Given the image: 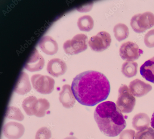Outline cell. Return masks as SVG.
I'll return each instance as SVG.
<instances>
[{
	"mask_svg": "<svg viewBox=\"0 0 154 139\" xmlns=\"http://www.w3.org/2000/svg\"><path fill=\"white\" fill-rule=\"evenodd\" d=\"M38 45L42 51L47 55H52L56 54L58 50V44L52 37L45 36L42 38Z\"/></svg>",
	"mask_w": 154,
	"mask_h": 139,
	"instance_id": "cell-13",
	"label": "cell"
},
{
	"mask_svg": "<svg viewBox=\"0 0 154 139\" xmlns=\"http://www.w3.org/2000/svg\"><path fill=\"white\" fill-rule=\"evenodd\" d=\"M38 99L34 96H30L23 101L22 107L27 114L29 116L34 115V109Z\"/></svg>",
	"mask_w": 154,
	"mask_h": 139,
	"instance_id": "cell-22",
	"label": "cell"
},
{
	"mask_svg": "<svg viewBox=\"0 0 154 139\" xmlns=\"http://www.w3.org/2000/svg\"><path fill=\"white\" fill-rule=\"evenodd\" d=\"M136 137V139H154V130L148 127L137 132Z\"/></svg>",
	"mask_w": 154,
	"mask_h": 139,
	"instance_id": "cell-24",
	"label": "cell"
},
{
	"mask_svg": "<svg viewBox=\"0 0 154 139\" xmlns=\"http://www.w3.org/2000/svg\"><path fill=\"white\" fill-rule=\"evenodd\" d=\"M31 80L33 88L41 94H49L54 90L55 81L48 76L35 74L32 76Z\"/></svg>",
	"mask_w": 154,
	"mask_h": 139,
	"instance_id": "cell-6",
	"label": "cell"
},
{
	"mask_svg": "<svg viewBox=\"0 0 154 139\" xmlns=\"http://www.w3.org/2000/svg\"><path fill=\"white\" fill-rule=\"evenodd\" d=\"M31 89L28 75L21 72L14 87V92L19 95H24L29 92Z\"/></svg>",
	"mask_w": 154,
	"mask_h": 139,
	"instance_id": "cell-15",
	"label": "cell"
},
{
	"mask_svg": "<svg viewBox=\"0 0 154 139\" xmlns=\"http://www.w3.org/2000/svg\"><path fill=\"white\" fill-rule=\"evenodd\" d=\"M151 125L152 128L154 129V112L151 118Z\"/></svg>",
	"mask_w": 154,
	"mask_h": 139,
	"instance_id": "cell-28",
	"label": "cell"
},
{
	"mask_svg": "<svg viewBox=\"0 0 154 139\" xmlns=\"http://www.w3.org/2000/svg\"><path fill=\"white\" fill-rule=\"evenodd\" d=\"M5 117L9 119L18 121H22L24 119V116L20 109L14 106L8 107L5 114Z\"/></svg>",
	"mask_w": 154,
	"mask_h": 139,
	"instance_id": "cell-23",
	"label": "cell"
},
{
	"mask_svg": "<svg viewBox=\"0 0 154 139\" xmlns=\"http://www.w3.org/2000/svg\"><path fill=\"white\" fill-rule=\"evenodd\" d=\"M59 99L64 107L69 109L73 107L75 102V98L69 85L63 86L62 90L59 93Z\"/></svg>",
	"mask_w": 154,
	"mask_h": 139,
	"instance_id": "cell-14",
	"label": "cell"
},
{
	"mask_svg": "<svg viewBox=\"0 0 154 139\" xmlns=\"http://www.w3.org/2000/svg\"><path fill=\"white\" fill-rule=\"evenodd\" d=\"M24 131L22 124L13 122L6 123L3 129L4 135L8 139H19L23 135Z\"/></svg>",
	"mask_w": 154,
	"mask_h": 139,
	"instance_id": "cell-9",
	"label": "cell"
},
{
	"mask_svg": "<svg viewBox=\"0 0 154 139\" xmlns=\"http://www.w3.org/2000/svg\"><path fill=\"white\" fill-rule=\"evenodd\" d=\"M47 70L51 75L57 77L66 73L67 67L66 62L63 61L59 58H55L49 61Z\"/></svg>",
	"mask_w": 154,
	"mask_h": 139,
	"instance_id": "cell-11",
	"label": "cell"
},
{
	"mask_svg": "<svg viewBox=\"0 0 154 139\" xmlns=\"http://www.w3.org/2000/svg\"><path fill=\"white\" fill-rule=\"evenodd\" d=\"M88 38L83 34H77L72 39L66 41L63 44V49L67 54L73 55L85 51L88 48Z\"/></svg>",
	"mask_w": 154,
	"mask_h": 139,
	"instance_id": "cell-5",
	"label": "cell"
},
{
	"mask_svg": "<svg viewBox=\"0 0 154 139\" xmlns=\"http://www.w3.org/2000/svg\"><path fill=\"white\" fill-rule=\"evenodd\" d=\"M138 66L136 62L126 61L122 65V72L126 77H132L137 73Z\"/></svg>",
	"mask_w": 154,
	"mask_h": 139,
	"instance_id": "cell-19",
	"label": "cell"
},
{
	"mask_svg": "<svg viewBox=\"0 0 154 139\" xmlns=\"http://www.w3.org/2000/svg\"><path fill=\"white\" fill-rule=\"evenodd\" d=\"M150 119L146 113H140L135 115L132 122L133 127L137 131H139L149 127Z\"/></svg>",
	"mask_w": 154,
	"mask_h": 139,
	"instance_id": "cell-17",
	"label": "cell"
},
{
	"mask_svg": "<svg viewBox=\"0 0 154 139\" xmlns=\"http://www.w3.org/2000/svg\"><path fill=\"white\" fill-rule=\"evenodd\" d=\"M50 106L48 101L45 98L38 99L34 109V115L42 118L45 115L46 111Z\"/></svg>",
	"mask_w": 154,
	"mask_h": 139,
	"instance_id": "cell-18",
	"label": "cell"
},
{
	"mask_svg": "<svg viewBox=\"0 0 154 139\" xmlns=\"http://www.w3.org/2000/svg\"><path fill=\"white\" fill-rule=\"evenodd\" d=\"M51 136V131L46 127H42L37 132L35 139H49Z\"/></svg>",
	"mask_w": 154,
	"mask_h": 139,
	"instance_id": "cell-25",
	"label": "cell"
},
{
	"mask_svg": "<svg viewBox=\"0 0 154 139\" xmlns=\"http://www.w3.org/2000/svg\"><path fill=\"white\" fill-rule=\"evenodd\" d=\"M136 104V99L129 88L125 84L121 85L119 90L116 106L122 112L129 113L133 110Z\"/></svg>",
	"mask_w": 154,
	"mask_h": 139,
	"instance_id": "cell-3",
	"label": "cell"
},
{
	"mask_svg": "<svg viewBox=\"0 0 154 139\" xmlns=\"http://www.w3.org/2000/svg\"><path fill=\"white\" fill-rule=\"evenodd\" d=\"M133 95L137 97H142L148 93L152 90V87L149 84L138 79L131 81L129 86Z\"/></svg>",
	"mask_w": 154,
	"mask_h": 139,
	"instance_id": "cell-12",
	"label": "cell"
},
{
	"mask_svg": "<svg viewBox=\"0 0 154 139\" xmlns=\"http://www.w3.org/2000/svg\"><path fill=\"white\" fill-rule=\"evenodd\" d=\"M113 32L116 39L119 42L127 38L129 34V28L125 24L122 23L116 25L113 29Z\"/></svg>",
	"mask_w": 154,
	"mask_h": 139,
	"instance_id": "cell-20",
	"label": "cell"
},
{
	"mask_svg": "<svg viewBox=\"0 0 154 139\" xmlns=\"http://www.w3.org/2000/svg\"><path fill=\"white\" fill-rule=\"evenodd\" d=\"M94 118L100 131L106 135L118 136L126 125L125 117L113 102L99 104L94 111Z\"/></svg>",
	"mask_w": 154,
	"mask_h": 139,
	"instance_id": "cell-2",
	"label": "cell"
},
{
	"mask_svg": "<svg viewBox=\"0 0 154 139\" xmlns=\"http://www.w3.org/2000/svg\"><path fill=\"white\" fill-rule=\"evenodd\" d=\"M144 42L147 47L149 48L154 47V29L148 31L145 35Z\"/></svg>",
	"mask_w": 154,
	"mask_h": 139,
	"instance_id": "cell-26",
	"label": "cell"
},
{
	"mask_svg": "<svg viewBox=\"0 0 154 139\" xmlns=\"http://www.w3.org/2000/svg\"><path fill=\"white\" fill-rule=\"evenodd\" d=\"M119 139H136L135 131L132 130H126L121 132Z\"/></svg>",
	"mask_w": 154,
	"mask_h": 139,
	"instance_id": "cell-27",
	"label": "cell"
},
{
	"mask_svg": "<svg viewBox=\"0 0 154 139\" xmlns=\"http://www.w3.org/2000/svg\"><path fill=\"white\" fill-rule=\"evenodd\" d=\"M72 90L81 104L93 106L106 100L110 91L109 82L103 74L89 71L77 75L72 81Z\"/></svg>",
	"mask_w": 154,
	"mask_h": 139,
	"instance_id": "cell-1",
	"label": "cell"
},
{
	"mask_svg": "<svg viewBox=\"0 0 154 139\" xmlns=\"http://www.w3.org/2000/svg\"><path fill=\"white\" fill-rule=\"evenodd\" d=\"M77 24L81 31L89 32L93 29L94 22L91 16L85 15L79 18Z\"/></svg>",
	"mask_w": 154,
	"mask_h": 139,
	"instance_id": "cell-21",
	"label": "cell"
},
{
	"mask_svg": "<svg viewBox=\"0 0 154 139\" xmlns=\"http://www.w3.org/2000/svg\"><path fill=\"white\" fill-rule=\"evenodd\" d=\"M131 25L136 33H143L154 26V14L149 11L136 14L131 18Z\"/></svg>",
	"mask_w": 154,
	"mask_h": 139,
	"instance_id": "cell-4",
	"label": "cell"
},
{
	"mask_svg": "<svg viewBox=\"0 0 154 139\" xmlns=\"http://www.w3.org/2000/svg\"><path fill=\"white\" fill-rule=\"evenodd\" d=\"M140 72L146 80L154 83V57L145 62L141 66Z\"/></svg>",
	"mask_w": 154,
	"mask_h": 139,
	"instance_id": "cell-16",
	"label": "cell"
},
{
	"mask_svg": "<svg viewBox=\"0 0 154 139\" xmlns=\"http://www.w3.org/2000/svg\"><path fill=\"white\" fill-rule=\"evenodd\" d=\"M64 139H78L74 136H69L67 137Z\"/></svg>",
	"mask_w": 154,
	"mask_h": 139,
	"instance_id": "cell-29",
	"label": "cell"
},
{
	"mask_svg": "<svg viewBox=\"0 0 154 139\" xmlns=\"http://www.w3.org/2000/svg\"><path fill=\"white\" fill-rule=\"evenodd\" d=\"M45 63V60L43 57L35 49L26 63L24 68L31 72L38 71L43 68Z\"/></svg>",
	"mask_w": 154,
	"mask_h": 139,
	"instance_id": "cell-10",
	"label": "cell"
},
{
	"mask_svg": "<svg viewBox=\"0 0 154 139\" xmlns=\"http://www.w3.org/2000/svg\"><path fill=\"white\" fill-rule=\"evenodd\" d=\"M122 58L127 61L133 62L138 59L143 51L136 43L127 42L121 46L119 50Z\"/></svg>",
	"mask_w": 154,
	"mask_h": 139,
	"instance_id": "cell-8",
	"label": "cell"
},
{
	"mask_svg": "<svg viewBox=\"0 0 154 139\" xmlns=\"http://www.w3.org/2000/svg\"><path fill=\"white\" fill-rule=\"evenodd\" d=\"M112 39L110 34L107 32L101 31L89 39L88 44L91 49L96 52H102L110 45Z\"/></svg>",
	"mask_w": 154,
	"mask_h": 139,
	"instance_id": "cell-7",
	"label": "cell"
}]
</instances>
